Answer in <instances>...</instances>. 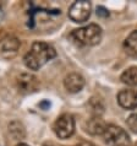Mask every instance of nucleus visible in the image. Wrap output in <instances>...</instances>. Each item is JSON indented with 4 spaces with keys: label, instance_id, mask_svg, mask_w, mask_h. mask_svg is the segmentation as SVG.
I'll return each instance as SVG.
<instances>
[{
    "label": "nucleus",
    "instance_id": "1a4fd4ad",
    "mask_svg": "<svg viewBox=\"0 0 137 146\" xmlns=\"http://www.w3.org/2000/svg\"><path fill=\"white\" fill-rule=\"evenodd\" d=\"M84 84H86L84 78L78 72H71V74L66 75L65 79H64V86H65L66 91L70 93L80 92L83 88Z\"/></svg>",
    "mask_w": 137,
    "mask_h": 146
},
{
    "label": "nucleus",
    "instance_id": "20e7f679",
    "mask_svg": "<svg viewBox=\"0 0 137 146\" xmlns=\"http://www.w3.org/2000/svg\"><path fill=\"white\" fill-rule=\"evenodd\" d=\"M53 130L59 139H68L75 133V119L68 113L60 115L53 124Z\"/></svg>",
    "mask_w": 137,
    "mask_h": 146
},
{
    "label": "nucleus",
    "instance_id": "dca6fc26",
    "mask_svg": "<svg viewBox=\"0 0 137 146\" xmlns=\"http://www.w3.org/2000/svg\"><path fill=\"white\" fill-rule=\"evenodd\" d=\"M16 146H28L27 144H25V143H20V144H17Z\"/></svg>",
    "mask_w": 137,
    "mask_h": 146
},
{
    "label": "nucleus",
    "instance_id": "4468645a",
    "mask_svg": "<svg viewBox=\"0 0 137 146\" xmlns=\"http://www.w3.org/2000/svg\"><path fill=\"white\" fill-rule=\"evenodd\" d=\"M126 124L132 133L137 134V113H134V114H131L128 117L126 120Z\"/></svg>",
    "mask_w": 137,
    "mask_h": 146
},
{
    "label": "nucleus",
    "instance_id": "f3484780",
    "mask_svg": "<svg viewBox=\"0 0 137 146\" xmlns=\"http://www.w3.org/2000/svg\"><path fill=\"white\" fill-rule=\"evenodd\" d=\"M3 17V10H1V7H0V20H1Z\"/></svg>",
    "mask_w": 137,
    "mask_h": 146
},
{
    "label": "nucleus",
    "instance_id": "7ed1b4c3",
    "mask_svg": "<svg viewBox=\"0 0 137 146\" xmlns=\"http://www.w3.org/2000/svg\"><path fill=\"white\" fill-rule=\"evenodd\" d=\"M103 139L108 146H131V139L127 131L114 124H108Z\"/></svg>",
    "mask_w": 137,
    "mask_h": 146
},
{
    "label": "nucleus",
    "instance_id": "9b49d317",
    "mask_svg": "<svg viewBox=\"0 0 137 146\" xmlns=\"http://www.w3.org/2000/svg\"><path fill=\"white\" fill-rule=\"evenodd\" d=\"M124 49L130 56L137 58V30L132 31L124 40Z\"/></svg>",
    "mask_w": 137,
    "mask_h": 146
},
{
    "label": "nucleus",
    "instance_id": "0eeeda50",
    "mask_svg": "<svg viewBox=\"0 0 137 146\" xmlns=\"http://www.w3.org/2000/svg\"><path fill=\"white\" fill-rule=\"evenodd\" d=\"M18 91L22 93H30L38 88V79L33 74L30 72H22L16 80Z\"/></svg>",
    "mask_w": 137,
    "mask_h": 146
},
{
    "label": "nucleus",
    "instance_id": "9d476101",
    "mask_svg": "<svg viewBox=\"0 0 137 146\" xmlns=\"http://www.w3.org/2000/svg\"><path fill=\"white\" fill-rule=\"evenodd\" d=\"M108 127V124L104 121L100 117H93L87 121L86 125V130L87 133H90L91 135H103L105 129Z\"/></svg>",
    "mask_w": 137,
    "mask_h": 146
},
{
    "label": "nucleus",
    "instance_id": "ddd939ff",
    "mask_svg": "<svg viewBox=\"0 0 137 146\" xmlns=\"http://www.w3.org/2000/svg\"><path fill=\"white\" fill-rule=\"evenodd\" d=\"M9 131H10L11 135H13L14 139H16V140L23 139L25 135H26L25 127H23L22 123L18 121V120H14L9 124Z\"/></svg>",
    "mask_w": 137,
    "mask_h": 146
},
{
    "label": "nucleus",
    "instance_id": "a211bd4d",
    "mask_svg": "<svg viewBox=\"0 0 137 146\" xmlns=\"http://www.w3.org/2000/svg\"><path fill=\"white\" fill-rule=\"evenodd\" d=\"M136 146H137V144H136Z\"/></svg>",
    "mask_w": 137,
    "mask_h": 146
},
{
    "label": "nucleus",
    "instance_id": "6e6552de",
    "mask_svg": "<svg viewBox=\"0 0 137 146\" xmlns=\"http://www.w3.org/2000/svg\"><path fill=\"white\" fill-rule=\"evenodd\" d=\"M118 103L124 109H136L137 108V90L126 88L118 93Z\"/></svg>",
    "mask_w": 137,
    "mask_h": 146
},
{
    "label": "nucleus",
    "instance_id": "423d86ee",
    "mask_svg": "<svg viewBox=\"0 0 137 146\" xmlns=\"http://www.w3.org/2000/svg\"><path fill=\"white\" fill-rule=\"evenodd\" d=\"M21 42L15 36H6L0 39V55L5 59H13L18 53Z\"/></svg>",
    "mask_w": 137,
    "mask_h": 146
},
{
    "label": "nucleus",
    "instance_id": "f03ea898",
    "mask_svg": "<svg viewBox=\"0 0 137 146\" xmlns=\"http://www.w3.org/2000/svg\"><path fill=\"white\" fill-rule=\"evenodd\" d=\"M102 28L97 23H90L87 26L76 28L71 32L70 38L78 46L84 47H92L98 44L102 40Z\"/></svg>",
    "mask_w": 137,
    "mask_h": 146
},
{
    "label": "nucleus",
    "instance_id": "f8f14e48",
    "mask_svg": "<svg viewBox=\"0 0 137 146\" xmlns=\"http://www.w3.org/2000/svg\"><path fill=\"white\" fill-rule=\"evenodd\" d=\"M120 80L127 86H137V66H131L126 69L120 76Z\"/></svg>",
    "mask_w": 137,
    "mask_h": 146
},
{
    "label": "nucleus",
    "instance_id": "2eb2a0df",
    "mask_svg": "<svg viewBox=\"0 0 137 146\" xmlns=\"http://www.w3.org/2000/svg\"><path fill=\"white\" fill-rule=\"evenodd\" d=\"M76 146H96V145H94V144H92V143H90V141H82V143L77 144Z\"/></svg>",
    "mask_w": 137,
    "mask_h": 146
},
{
    "label": "nucleus",
    "instance_id": "39448f33",
    "mask_svg": "<svg viewBox=\"0 0 137 146\" xmlns=\"http://www.w3.org/2000/svg\"><path fill=\"white\" fill-rule=\"evenodd\" d=\"M92 11V4L87 0H78L75 1L68 9V17L74 22L82 23L87 21L91 16Z\"/></svg>",
    "mask_w": 137,
    "mask_h": 146
},
{
    "label": "nucleus",
    "instance_id": "f257e3e1",
    "mask_svg": "<svg viewBox=\"0 0 137 146\" xmlns=\"http://www.w3.org/2000/svg\"><path fill=\"white\" fill-rule=\"evenodd\" d=\"M56 56L55 48L45 42H34L23 56V63L30 70H39L48 62Z\"/></svg>",
    "mask_w": 137,
    "mask_h": 146
}]
</instances>
